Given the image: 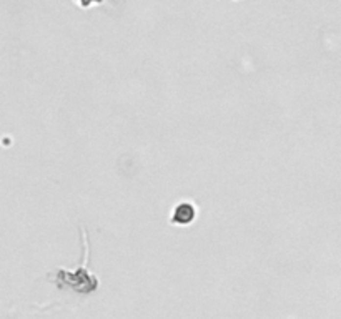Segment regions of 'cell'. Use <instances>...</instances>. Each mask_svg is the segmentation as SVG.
I'll use <instances>...</instances> for the list:
<instances>
[{
	"label": "cell",
	"mask_w": 341,
	"mask_h": 319,
	"mask_svg": "<svg viewBox=\"0 0 341 319\" xmlns=\"http://www.w3.org/2000/svg\"><path fill=\"white\" fill-rule=\"evenodd\" d=\"M193 216H195V209H193L192 205L182 203L176 206L171 221H173V223H178V225H187L193 220Z\"/></svg>",
	"instance_id": "6da1fadb"
}]
</instances>
